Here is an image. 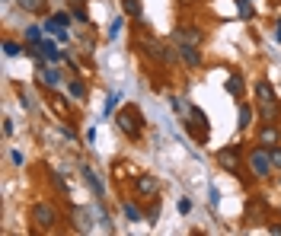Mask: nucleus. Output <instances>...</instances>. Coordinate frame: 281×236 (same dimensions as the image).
<instances>
[{"instance_id":"1","label":"nucleus","mask_w":281,"mask_h":236,"mask_svg":"<svg viewBox=\"0 0 281 236\" xmlns=\"http://www.w3.org/2000/svg\"><path fill=\"white\" fill-rule=\"evenodd\" d=\"M118 128L125 131L128 137H140V131H144V118H140V109L137 106H125L118 112Z\"/></svg>"},{"instance_id":"2","label":"nucleus","mask_w":281,"mask_h":236,"mask_svg":"<svg viewBox=\"0 0 281 236\" xmlns=\"http://www.w3.org/2000/svg\"><path fill=\"white\" fill-rule=\"evenodd\" d=\"M186 128H189V134L195 137L198 144H205L208 141V134H211V128H208V115L201 109H192V121H186Z\"/></svg>"},{"instance_id":"3","label":"nucleus","mask_w":281,"mask_h":236,"mask_svg":"<svg viewBox=\"0 0 281 236\" xmlns=\"http://www.w3.org/2000/svg\"><path fill=\"white\" fill-rule=\"evenodd\" d=\"M32 223L39 226V230H51V226L58 223L55 207H48V204H35V207H32Z\"/></svg>"},{"instance_id":"4","label":"nucleus","mask_w":281,"mask_h":236,"mask_svg":"<svg viewBox=\"0 0 281 236\" xmlns=\"http://www.w3.org/2000/svg\"><path fill=\"white\" fill-rule=\"evenodd\" d=\"M249 166H252V172H256L259 179H265V176H271V153H265V150H252V156H249Z\"/></svg>"},{"instance_id":"5","label":"nucleus","mask_w":281,"mask_h":236,"mask_svg":"<svg viewBox=\"0 0 281 236\" xmlns=\"http://www.w3.org/2000/svg\"><path fill=\"white\" fill-rule=\"evenodd\" d=\"M176 51L182 55V61H186L189 67H201V51H198V45H186V42H176Z\"/></svg>"},{"instance_id":"6","label":"nucleus","mask_w":281,"mask_h":236,"mask_svg":"<svg viewBox=\"0 0 281 236\" xmlns=\"http://www.w3.org/2000/svg\"><path fill=\"white\" fill-rule=\"evenodd\" d=\"M217 163L227 166L230 172H236V169H240V147H227V150H221V153H217Z\"/></svg>"},{"instance_id":"7","label":"nucleus","mask_w":281,"mask_h":236,"mask_svg":"<svg viewBox=\"0 0 281 236\" xmlns=\"http://www.w3.org/2000/svg\"><path fill=\"white\" fill-rule=\"evenodd\" d=\"M176 42H186V45H201V32L192 29V26H179V29L173 32Z\"/></svg>"},{"instance_id":"8","label":"nucleus","mask_w":281,"mask_h":236,"mask_svg":"<svg viewBox=\"0 0 281 236\" xmlns=\"http://www.w3.org/2000/svg\"><path fill=\"white\" fill-rule=\"evenodd\" d=\"M80 172H83V179H86V185H90V188H93V195H96V198H102V191H105V188H102V179H99V176H96V172L90 169V166H83V169H80Z\"/></svg>"},{"instance_id":"9","label":"nucleus","mask_w":281,"mask_h":236,"mask_svg":"<svg viewBox=\"0 0 281 236\" xmlns=\"http://www.w3.org/2000/svg\"><path fill=\"white\" fill-rule=\"evenodd\" d=\"M259 144H262V147H278V128L271 125V121L259 131Z\"/></svg>"},{"instance_id":"10","label":"nucleus","mask_w":281,"mask_h":236,"mask_svg":"<svg viewBox=\"0 0 281 236\" xmlns=\"http://www.w3.org/2000/svg\"><path fill=\"white\" fill-rule=\"evenodd\" d=\"M39 48H29V51H39V58H48V61H58L61 55H58V48H55V42H35Z\"/></svg>"},{"instance_id":"11","label":"nucleus","mask_w":281,"mask_h":236,"mask_svg":"<svg viewBox=\"0 0 281 236\" xmlns=\"http://www.w3.org/2000/svg\"><path fill=\"white\" fill-rule=\"evenodd\" d=\"M67 93H70V99L83 102V99H86V86H83V80H77V77H70V83H67Z\"/></svg>"},{"instance_id":"12","label":"nucleus","mask_w":281,"mask_h":236,"mask_svg":"<svg viewBox=\"0 0 281 236\" xmlns=\"http://www.w3.org/2000/svg\"><path fill=\"white\" fill-rule=\"evenodd\" d=\"M157 188H160V182H157L154 176H137V191L140 195H154Z\"/></svg>"},{"instance_id":"13","label":"nucleus","mask_w":281,"mask_h":236,"mask_svg":"<svg viewBox=\"0 0 281 236\" xmlns=\"http://www.w3.org/2000/svg\"><path fill=\"white\" fill-rule=\"evenodd\" d=\"M227 93H230V96H243V77L240 74L227 77Z\"/></svg>"},{"instance_id":"14","label":"nucleus","mask_w":281,"mask_h":236,"mask_svg":"<svg viewBox=\"0 0 281 236\" xmlns=\"http://www.w3.org/2000/svg\"><path fill=\"white\" fill-rule=\"evenodd\" d=\"M16 4H20L26 13H42L45 10V0H16Z\"/></svg>"},{"instance_id":"15","label":"nucleus","mask_w":281,"mask_h":236,"mask_svg":"<svg viewBox=\"0 0 281 236\" xmlns=\"http://www.w3.org/2000/svg\"><path fill=\"white\" fill-rule=\"evenodd\" d=\"M256 99H259V102L275 99V90H271V83H259V86H256Z\"/></svg>"},{"instance_id":"16","label":"nucleus","mask_w":281,"mask_h":236,"mask_svg":"<svg viewBox=\"0 0 281 236\" xmlns=\"http://www.w3.org/2000/svg\"><path fill=\"white\" fill-rule=\"evenodd\" d=\"M121 7H125V13H128V16L140 20V0H121Z\"/></svg>"},{"instance_id":"17","label":"nucleus","mask_w":281,"mask_h":236,"mask_svg":"<svg viewBox=\"0 0 281 236\" xmlns=\"http://www.w3.org/2000/svg\"><path fill=\"white\" fill-rule=\"evenodd\" d=\"M249 125H252V109L243 102L240 106V128H249Z\"/></svg>"},{"instance_id":"18","label":"nucleus","mask_w":281,"mask_h":236,"mask_svg":"<svg viewBox=\"0 0 281 236\" xmlns=\"http://www.w3.org/2000/svg\"><path fill=\"white\" fill-rule=\"evenodd\" d=\"M48 99H51V106H55L58 115H61V118H67V102L61 99V96H48Z\"/></svg>"},{"instance_id":"19","label":"nucleus","mask_w":281,"mask_h":236,"mask_svg":"<svg viewBox=\"0 0 281 236\" xmlns=\"http://www.w3.org/2000/svg\"><path fill=\"white\" fill-rule=\"evenodd\" d=\"M262 115H265V121H271L278 115V106H275V99H268V102H262Z\"/></svg>"},{"instance_id":"20","label":"nucleus","mask_w":281,"mask_h":236,"mask_svg":"<svg viewBox=\"0 0 281 236\" xmlns=\"http://www.w3.org/2000/svg\"><path fill=\"white\" fill-rule=\"evenodd\" d=\"M121 211H125V217H128L131 223H137V220H140V211H137L134 204H128V201H125V204H121Z\"/></svg>"},{"instance_id":"21","label":"nucleus","mask_w":281,"mask_h":236,"mask_svg":"<svg viewBox=\"0 0 281 236\" xmlns=\"http://www.w3.org/2000/svg\"><path fill=\"white\" fill-rule=\"evenodd\" d=\"M20 51H23V48L16 45V42H10V39L4 42V55H10V58H13V55H20Z\"/></svg>"},{"instance_id":"22","label":"nucleus","mask_w":281,"mask_h":236,"mask_svg":"<svg viewBox=\"0 0 281 236\" xmlns=\"http://www.w3.org/2000/svg\"><path fill=\"white\" fill-rule=\"evenodd\" d=\"M170 106H173L176 112H192V109L186 106V99H179V96H173V99H170Z\"/></svg>"},{"instance_id":"23","label":"nucleus","mask_w":281,"mask_h":236,"mask_svg":"<svg viewBox=\"0 0 281 236\" xmlns=\"http://www.w3.org/2000/svg\"><path fill=\"white\" fill-rule=\"evenodd\" d=\"M115 106H118V93H112V96H109V99H105V115H109V112H112V109H115Z\"/></svg>"},{"instance_id":"24","label":"nucleus","mask_w":281,"mask_h":236,"mask_svg":"<svg viewBox=\"0 0 281 236\" xmlns=\"http://www.w3.org/2000/svg\"><path fill=\"white\" fill-rule=\"evenodd\" d=\"M51 182H55V185H58L61 191H67V182L61 179V172H51Z\"/></svg>"},{"instance_id":"25","label":"nucleus","mask_w":281,"mask_h":236,"mask_svg":"<svg viewBox=\"0 0 281 236\" xmlns=\"http://www.w3.org/2000/svg\"><path fill=\"white\" fill-rule=\"evenodd\" d=\"M51 20H55L58 26H67V23H70V13H55V16H51Z\"/></svg>"},{"instance_id":"26","label":"nucleus","mask_w":281,"mask_h":236,"mask_svg":"<svg viewBox=\"0 0 281 236\" xmlns=\"http://www.w3.org/2000/svg\"><path fill=\"white\" fill-rule=\"evenodd\" d=\"M271 163L281 169V147H271Z\"/></svg>"},{"instance_id":"27","label":"nucleus","mask_w":281,"mask_h":236,"mask_svg":"<svg viewBox=\"0 0 281 236\" xmlns=\"http://www.w3.org/2000/svg\"><path fill=\"white\" fill-rule=\"evenodd\" d=\"M217 204H221V191L211 185V207H217Z\"/></svg>"},{"instance_id":"28","label":"nucleus","mask_w":281,"mask_h":236,"mask_svg":"<svg viewBox=\"0 0 281 236\" xmlns=\"http://www.w3.org/2000/svg\"><path fill=\"white\" fill-rule=\"evenodd\" d=\"M26 39H29V42H39V29H35V26H29V29H26Z\"/></svg>"},{"instance_id":"29","label":"nucleus","mask_w":281,"mask_h":236,"mask_svg":"<svg viewBox=\"0 0 281 236\" xmlns=\"http://www.w3.org/2000/svg\"><path fill=\"white\" fill-rule=\"evenodd\" d=\"M179 211H182V214H189V211H192V201L182 198V201H179Z\"/></svg>"},{"instance_id":"30","label":"nucleus","mask_w":281,"mask_h":236,"mask_svg":"<svg viewBox=\"0 0 281 236\" xmlns=\"http://www.w3.org/2000/svg\"><path fill=\"white\" fill-rule=\"evenodd\" d=\"M118 29H121V20H115V23L109 26V36H118Z\"/></svg>"},{"instance_id":"31","label":"nucleus","mask_w":281,"mask_h":236,"mask_svg":"<svg viewBox=\"0 0 281 236\" xmlns=\"http://www.w3.org/2000/svg\"><path fill=\"white\" fill-rule=\"evenodd\" d=\"M4 134H13V118H4Z\"/></svg>"},{"instance_id":"32","label":"nucleus","mask_w":281,"mask_h":236,"mask_svg":"<svg viewBox=\"0 0 281 236\" xmlns=\"http://www.w3.org/2000/svg\"><path fill=\"white\" fill-rule=\"evenodd\" d=\"M10 160H13L16 166H23V153H20V150H13V153H10Z\"/></svg>"},{"instance_id":"33","label":"nucleus","mask_w":281,"mask_h":236,"mask_svg":"<svg viewBox=\"0 0 281 236\" xmlns=\"http://www.w3.org/2000/svg\"><path fill=\"white\" fill-rule=\"evenodd\" d=\"M275 39L281 42V20H278V26H275Z\"/></svg>"},{"instance_id":"34","label":"nucleus","mask_w":281,"mask_h":236,"mask_svg":"<svg viewBox=\"0 0 281 236\" xmlns=\"http://www.w3.org/2000/svg\"><path fill=\"white\" fill-rule=\"evenodd\" d=\"M236 4H240V7H249V4H252V0H236Z\"/></svg>"}]
</instances>
